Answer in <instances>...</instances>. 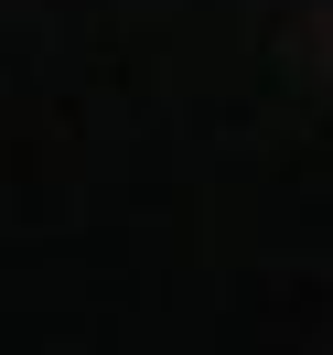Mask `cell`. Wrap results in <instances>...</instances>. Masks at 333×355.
<instances>
[]
</instances>
